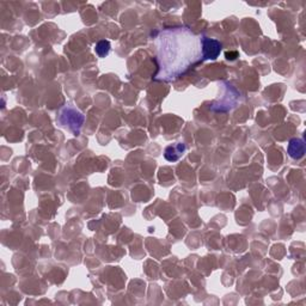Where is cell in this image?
I'll return each instance as SVG.
<instances>
[{
    "label": "cell",
    "mask_w": 306,
    "mask_h": 306,
    "mask_svg": "<svg viewBox=\"0 0 306 306\" xmlns=\"http://www.w3.org/2000/svg\"><path fill=\"white\" fill-rule=\"evenodd\" d=\"M288 154L293 159H300V158L304 157L305 153V145L304 141L302 139H292L288 144Z\"/></svg>",
    "instance_id": "5"
},
{
    "label": "cell",
    "mask_w": 306,
    "mask_h": 306,
    "mask_svg": "<svg viewBox=\"0 0 306 306\" xmlns=\"http://www.w3.org/2000/svg\"><path fill=\"white\" fill-rule=\"evenodd\" d=\"M95 51L99 58L107 57L110 52V43H109V41H99L95 47Z\"/></svg>",
    "instance_id": "6"
},
{
    "label": "cell",
    "mask_w": 306,
    "mask_h": 306,
    "mask_svg": "<svg viewBox=\"0 0 306 306\" xmlns=\"http://www.w3.org/2000/svg\"><path fill=\"white\" fill-rule=\"evenodd\" d=\"M185 152V145L182 143L178 144H173V145L167 146L165 149V152H164V157H165L166 160L169 161H177L178 159H181L182 155L184 154Z\"/></svg>",
    "instance_id": "4"
},
{
    "label": "cell",
    "mask_w": 306,
    "mask_h": 306,
    "mask_svg": "<svg viewBox=\"0 0 306 306\" xmlns=\"http://www.w3.org/2000/svg\"><path fill=\"white\" fill-rule=\"evenodd\" d=\"M157 46L158 80H173L202 59L201 36L188 28H170L161 30L155 38Z\"/></svg>",
    "instance_id": "1"
},
{
    "label": "cell",
    "mask_w": 306,
    "mask_h": 306,
    "mask_svg": "<svg viewBox=\"0 0 306 306\" xmlns=\"http://www.w3.org/2000/svg\"><path fill=\"white\" fill-rule=\"evenodd\" d=\"M236 58H238L237 52H228V53H226V59H228V60H234Z\"/></svg>",
    "instance_id": "7"
},
{
    "label": "cell",
    "mask_w": 306,
    "mask_h": 306,
    "mask_svg": "<svg viewBox=\"0 0 306 306\" xmlns=\"http://www.w3.org/2000/svg\"><path fill=\"white\" fill-rule=\"evenodd\" d=\"M202 59L205 60H216L222 52V43L218 40L208 37H201Z\"/></svg>",
    "instance_id": "3"
},
{
    "label": "cell",
    "mask_w": 306,
    "mask_h": 306,
    "mask_svg": "<svg viewBox=\"0 0 306 306\" xmlns=\"http://www.w3.org/2000/svg\"><path fill=\"white\" fill-rule=\"evenodd\" d=\"M84 121V115L81 114L78 109L71 107V105L65 107L63 111L60 113V116H59V122H60L64 127H67L70 131H72L76 135L79 134Z\"/></svg>",
    "instance_id": "2"
}]
</instances>
